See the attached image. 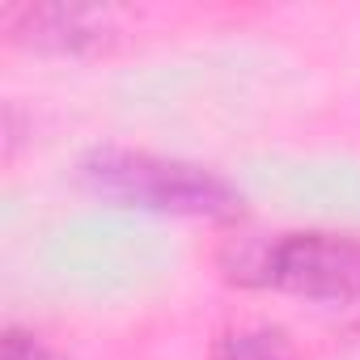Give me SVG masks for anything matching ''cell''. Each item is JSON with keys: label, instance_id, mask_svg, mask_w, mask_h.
Wrapping results in <instances>:
<instances>
[{"label": "cell", "instance_id": "cell-1", "mask_svg": "<svg viewBox=\"0 0 360 360\" xmlns=\"http://www.w3.org/2000/svg\"><path fill=\"white\" fill-rule=\"evenodd\" d=\"M77 174L94 195L119 208L208 221H229L242 212V191L225 174L178 157H157L140 148H94L89 157H81Z\"/></svg>", "mask_w": 360, "mask_h": 360}, {"label": "cell", "instance_id": "cell-2", "mask_svg": "<svg viewBox=\"0 0 360 360\" xmlns=\"http://www.w3.org/2000/svg\"><path fill=\"white\" fill-rule=\"evenodd\" d=\"M221 267L242 288H271L326 305L360 297V238L352 233L297 229L242 238L221 255Z\"/></svg>", "mask_w": 360, "mask_h": 360}, {"label": "cell", "instance_id": "cell-5", "mask_svg": "<svg viewBox=\"0 0 360 360\" xmlns=\"http://www.w3.org/2000/svg\"><path fill=\"white\" fill-rule=\"evenodd\" d=\"M0 360H64V356H56L39 335H30L22 326H9L5 343H0Z\"/></svg>", "mask_w": 360, "mask_h": 360}, {"label": "cell", "instance_id": "cell-4", "mask_svg": "<svg viewBox=\"0 0 360 360\" xmlns=\"http://www.w3.org/2000/svg\"><path fill=\"white\" fill-rule=\"evenodd\" d=\"M212 360H297L292 352V339L280 330V326H238V330H225L212 347Z\"/></svg>", "mask_w": 360, "mask_h": 360}, {"label": "cell", "instance_id": "cell-3", "mask_svg": "<svg viewBox=\"0 0 360 360\" xmlns=\"http://www.w3.org/2000/svg\"><path fill=\"white\" fill-rule=\"evenodd\" d=\"M0 30L13 47L64 60L106 56L123 39V22L106 5H5Z\"/></svg>", "mask_w": 360, "mask_h": 360}]
</instances>
